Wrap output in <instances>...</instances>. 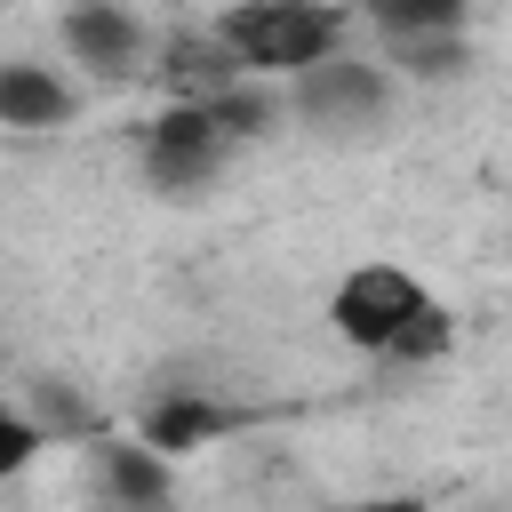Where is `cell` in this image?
<instances>
[{
	"mask_svg": "<svg viewBox=\"0 0 512 512\" xmlns=\"http://www.w3.org/2000/svg\"><path fill=\"white\" fill-rule=\"evenodd\" d=\"M336 40H344V16H336L328 0H240V8H224V24H216V48H224L248 80H256V72L304 80L312 64L336 56Z\"/></svg>",
	"mask_w": 512,
	"mask_h": 512,
	"instance_id": "cell-1",
	"label": "cell"
},
{
	"mask_svg": "<svg viewBox=\"0 0 512 512\" xmlns=\"http://www.w3.org/2000/svg\"><path fill=\"white\" fill-rule=\"evenodd\" d=\"M432 312V296H424V280L408 272V264H352L344 280H336V296H328V320H336V336L344 344H360V352H400L408 344V328Z\"/></svg>",
	"mask_w": 512,
	"mask_h": 512,
	"instance_id": "cell-2",
	"label": "cell"
},
{
	"mask_svg": "<svg viewBox=\"0 0 512 512\" xmlns=\"http://www.w3.org/2000/svg\"><path fill=\"white\" fill-rule=\"evenodd\" d=\"M224 152H232V136H224V120L208 112V104H168L152 128H144V176L160 184V192H200L216 168H224Z\"/></svg>",
	"mask_w": 512,
	"mask_h": 512,
	"instance_id": "cell-3",
	"label": "cell"
},
{
	"mask_svg": "<svg viewBox=\"0 0 512 512\" xmlns=\"http://www.w3.org/2000/svg\"><path fill=\"white\" fill-rule=\"evenodd\" d=\"M296 112L320 120V128H360V120L384 112V72H368L352 56H328V64H312L296 80Z\"/></svg>",
	"mask_w": 512,
	"mask_h": 512,
	"instance_id": "cell-4",
	"label": "cell"
},
{
	"mask_svg": "<svg viewBox=\"0 0 512 512\" xmlns=\"http://www.w3.org/2000/svg\"><path fill=\"white\" fill-rule=\"evenodd\" d=\"M64 48L88 64V72H128L144 56V32L120 0H72L64 8Z\"/></svg>",
	"mask_w": 512,
	"mask_h": 512,
	"instance_id": "cell-5",
	"label": "cell"
},
{
	"mask_svg": "<svg viewBox=\"0 0 512 512\" xmlns=\"http://www.w3.org/2000/svg\"><path fill=\"white\" fill-rule=\"evenodd\" d=\"M224 424H232V416H224L216 400H200V392H168V400H152V408H144V440H152L160 456L208 448V440H216Z\"/></svg>",
	"mask_w": 512,
	"mask_h": 512,
	"instance_id": "cell-6",
	"label": "cell"
},
{
	"mask_svg": "<svg viewBox=\"0 0 512 512\" xmlns=\"http://www.w3.org/2000/svg\"><path fill=\"white\" fill-rule=\"evenodd\" d=\"M0 120L8 128H56V120H72V88L40 64H8L0 72Z\"/></svg>",
	"mask_w": 512,
	"mask_h": 512,
	"instance_id": "cell-7",
	"label": "cell"
},
{
	"mask_svg": "<svg viewBox=\"0 0 512 512\" xmlns=\"http://www.w3.org/2000/svg\"><path fill=\"white\" fill-rule=\"evenodd\" d=\"M104 488H112L120 504L152 512V504H168V456H160L152 440H112V448H104Z\"/></svg>",
	"mask_w": 512,
	"mask_h": 512,
	"instance_id": "cell-8",
	"label": "cell"
},
{
	"mask_svg": "<svg viewBox=\"0 0 512 512\" xmlns=\"http://www.w3.org/2000/svg\"><path fill=\"white\" fill-rule=\"evenodd\" d=\"M368 16H376L392 40H440V32H464V0H368Z\"/></svg>",
	"mask_w": 512,
	"mask_h": 512,
	"instance_id": "cell-9",
	"label": "cell"
},
{
	"mask_svg": "<svg viewBox=\"0 0 512 512\" xmlns=\"http://www.w3.org/2000/svg\"><path fill=\"white\" fill-rule=\"evenodd\" d=\"M208 112L224 120V136H256V128L272 120V104H264V96H256L248 80H232V88H216V96H208Z\"/></svg>",
	"mask_w": 512,
	"mask_h": 512,
	"instance_id": "cell-10",
	"label": "cell"
},
{
	"mask_svg": "<svg viewBox=\"0 0 512 512\" xmlns=\"http://www.w3.org/2000/svg\"><path fill=\"white\" fill-rule=\"evenodd\" d=\"M400 64H408L416 80H432V72H456V64H464V40H456V32H440V40H400Z\"/></svg>",
	"mask_w": 512,
	"mask_h": 512,
	"instance_id": "cell-11",
	"label": "cell"
},
{
	"mask_svg": "<svg viewBox=\"0 0 512 512\" xmlns=\"http://www.w3.org/2000/svg\"><path fill=\"white\" fill-rule=\"evenodd\" d=\"M448 344H456V320H448V304H432V312H424V320L408 328V344H400L392 360H440Z\"/></svg>",
	"mask_w": 512,
	"mask_h": 512,
	"instance_id": "cell-12",
	"label": "cell"
},
{
	"mask_svg": "<svg viewBox=\"0 0 512 512\" xmlns=\"http://www.w3.org/2000/svg\"><path fill=\"white\" fill-rule=\"evenodd\" d=\"M32 456H40V424H32L24 408H8V416H0V472H24Z\"/></svg>",
	"mask_w": 512,
	"mask_h": 512,
	"instance_id": "cell-13",
	"label": "cell"
},
{
	"mask_svg": "<svg viewBox=\"0 0 512 512\" xmlns=\"http://www.w3.org/2000/svg\"><path fill=\"white\" fill-rule=\"evenodd\" d=\"M336 512H424L416 496H360V504H336Z\"/></svg>",
	"mask_w": 512,
	"mask_h": 512,
	"instance_id": "cell-14",
	"label": "cell"
}]
</instances>
